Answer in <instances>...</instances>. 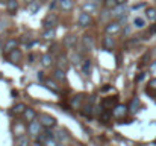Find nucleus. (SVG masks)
<instances>
[{
  "label": "nucleus",
  "mask_w": 156,
  "mask_h": 146,
  "mask_svg": "<svg viewBox=\"0 0 156 146\" xmlns=\"http://www.w3.org/2000/svg\"><path fill=\"white\" fill-rule=\"evenodd\" d=\"M40 122L44 128H52L56 125V119L50 114H40Z\"/></svg>",
  "instance_id": "1"
},
{
  "label": "nucleus",
  "mask_w": 156,
  "mask_h": 146,
  "mask_svg": "<svg viewBox=\"0 0 156 146\" xmlns=\"http://www.w3.org/2000/svg\"><path fill=\"white\" fill-rule=\"evenodd\" d=\"M126 114H127V107H126V105L117 103V105L112 108V116H114L115 119H121V117H124Z\"/></svg>",
  "instance_id": "2"
},
{
  "label": "nucleus",
  "mask_w": 156,
  "mask_h": 146,
  "mask_svg": "<svg viewBox=\"0 0 156 146\" xmlns=\"http://www.w3.org/2000/svg\"><path fill=\"white\" fill-rule=\"evenodd\" d=\"M41 128H43L41 122H35V120H30V122H29V126H27L29 134L34 136V137H37V136L41 133Z\"/></svg>",
  "instance_id": "3"
},
{
  "label": "nucleus",
  "mask_w": 156,
  "mask_h": 146,
  "mask_svg": "<svg viewBox=\"0 0 156 146\" xmlns=\"http://www.w3.org/2000/svg\"><path fill=\"white\" fill-rule=\"evenodd\" d=\"M120 26H121V23H118V21H112V23L106 24L105 31H106L108 35H115V34L120 32Z\"/></svg>",
  "instance_id": "4"
},
{
  "label": "nucleus",
  "mask_w": 156,
  "mask_h": 146,
  "mask_svg": "<svg viewBox=\"0 0 156 146\" xmlns=\"http://www.w3.org/2000/svg\"><path fill=\"white\" fill-rule=\"evenodd\" d=\"M117 103H118V97H117V96L105 97L103 100H102V107H103V108H106V110H112Z\"/></svg>",
  "instance_id": "5"
},
{
  "label": "nucleus",
  "mask_w": 156,
  "mask_h": 146,
  "mask_svg": "<svg viewBox=\"0 0 156 146\" xmlns=\"http://www.w3.org/2000/svg\"><path fill=\"white\" fill-rule=\"evenodd\" d=\"M82 46H83V50H93L94 49V40L91 35H83L82 37Z\"/></svg>",
  "instance_id": "6"
},
{
  "label": "nucleus",
  "mask_w": 156,
  "mask_h": 146,
  "mask_svg": "<svg viewBox=\"0 0 156 146\" xmlns=\"http://www.w3.org/2000/svg\"><path fill=\"white\" fill-rule=\"evenodd\" d=\"M112 17H115V18H121V17H124L126 15V6H124V3H120V6H117V8H112Z\"/></svg>",
  "instance_id": "7"
},
{
  "label": "nucleus",
  "mask_w": 156,
  "mask_h": 146,
  "mask_svg": "<svg viewBox=\"0 0 156 146\" xmlns=\"http://www.w3.org/2000/svg\"><path fill=\"white\" fill-rule=\"evenodd\" d=\"M77 21H79V26H80V28H87V26L91 24V17H90L88 12L83 11V12L79 15V20H77Z\"/></svg>",
  "instance_id": "8"
},
{
  "label": "nucleus",
  "mask_w": 156,
  "mask_h": 146,
  "mask_svg": "<svg viewBox=\"0 0 156 146\" xmlns=\"http://www.w3.org/2000/svg\"><path fill=\"white\" fill-rule=\"evenodd\" d=\"M93 103H94V97H91L90 99V103L82 108V116H85V117H91L93 116V108H94Z\"/></svg>",
  "instance_id": "9"
},
{
  "label": "nucleus",
  "mask_w": 156,
  "mask_h": 146,
  "mask_svg": "<svg viewBox=\"0 0 156 146\" xmlns=\"http://www.w3.org/2000/svg\"><path fill=\"white\" fill-rule=\"evenodd\" d=\"M76 43H77L76 35H67L65 40H64V46L67 49H74L76 47Z\"/></svg>",
  "instance_id": "10"
},
{
  "label": "nucleus",
  "mask_w": 156,
  "mask_h": 146,
  "mask_svg": "<svg viewBox=\"0 0 156 146\" xmlns=\"http://www.w3.org/2000/svg\"><path fill=\"white\" fill-rule=\"evenodd\" d=\"M56 23H58V17H56L55 14H53V15L50 14V15H49L47 18H44V21H43V24H44V28H46V29H49V28H53V26H55Z\"/></svg>",
  "instance_id": "11"
},
{
  "label": "nucleus",
  "mask_w": 156,
  "mask_h": 146,
  "mask_svg": "<svg viewBox=\"0 0 156 146\" xmlns=\"http://www.w3.org/2000/svg\"><path fill=\"white\" fill-rule=\"evenodd\" d=\"M40 8H41V2H40V0H35V2H32V3L27 5V12L37 14V12L40 11Z\"/></svg>",
  "instance_id": "12"
},
{
  "label": "nucleus",
  "mask_w": 156,
  "mask_h": 146,
  "mask_svg": "<svg viewBox=\"0 0 156 146\" xmlns=\"http://www.w3.org/2000/svg\"><path fill=\"white\" fill-rule=\"evenodd\" d=\"M17 46H18V41H17V40H8V41H6V44H5V47H3V52L9 53L11 50L17 49Z\"/></svg>",
  "instance_id": "13"
},
{
  "label": "nucleus",
  "mask_w": 156,
  "mask_h": 146,
  "mask_svg": "<svg viewBox=\"0 0 156 146\" xmlns=\"http://www.w3.org/2000/svg\"><path fill=\"white\" fill-rule=\"evenodd\" d=\"M59 8H61L62 11L68 12V11L73 9V2H71V0H59Z\"/></svg>",
  "instance_id": "14"
},
{
  "label": "nucleus",
  "mask_w": 156,
  "mask_h": 146,
  "mask_svg": "<svg viewBox=\"0 0 156 146\" xmlns=\"http://www.w3.org/2000/svg\"><path fill=\"white\" fill-rule=\"evenodd\" d=\"M20 59H21V52H20L18 49H14V50L9 52V61L17 62V61H20Z\"/></svg>",
  "instance_id": "15"
},
{
  "label": "nucleus",
  "mask_w": 156,
  "mask_h": 146,
  "mask_svg": "<svg viewBox=\"0 0 156 146\" xmlns=\"http://www.w3.org/2000/svg\"><path fill=\"white\" fill-rule=\"evenodd\" d=\"M23 114H24V119H26L27 122L35 120V117H37V113H35V110H32V108H26Z\"/></svg>",
  "instance_id": "16"
},
{
  "label": "nucleus",
  "mask_w": 156,
  "mask_h": 146,
  "mask_svg": "<svg viewBox=\"0 0 156 146\" xmlns=\"http://www.w3.org/2000/svg\"><path fill=\"white\" fill-rule=\"evenodd\" d=\"M6 8H8V12H9V14H15V11L18 9V3H17V0H8Z\"/></svg>",
  "instance_id": "17"
},
{
  "label": "nucleus",
  "mask_w": 156,
  "mask_h": 146,
  "mask_svg": "<svg viewBox=\"0 0 156 146\" xmlns=\"http://www.w3.org/2000/svg\"><path fill=\"white\" fill-rule=\"evenodd\" d=\"M53 76H55V79H58V81L64 82V81H65V70H64V69H59V67H58V69L55 70Z\"/></svg>",
  "instance_id": "18"
},
{
  "label": "nucleus",
  "mask_w": 156,
  "mask_h": 146,
  "mask_svg": "<svg viewBox=\"0 0 156 146\" xmlns=\"http://www.w3.org/2000/svg\"><path fill=\"white\" fill-rule=\"evenodd\" d=\"M52 62H53V58H52V55H50V53H46V55H43V56H41V64H43L44 67H50V66H52Z\"/></svg>",
  "instance_id": "19"
},
{
  "label": "nucleus",
  "mask_w": 156,
  "mask_h": 146,
  "mask_svg": "<svg viewBox=\"0 0 156 146\" xmlns=\"http://www.w3.org/2000/svg\"><path fill=\"white\" fill-rule=\"evenodd\" d=\"M133 26H135L136 29H144V28H146V20H144L143 17H136V18L133 20Z\"/></svg>",
  "instance_id": "20"
},
{
  "label": "nucleus",
  "mask_w": 156,
  "mask_h": 146,
  "mask_svg": "<svg viewBox=\"0 0 156 146\" xmlns=\"http://www.w3.org/2000/svg\"><path fill=\"white\" fill-rule=\"evenodd\" d=\"M24 110H26V105H24V103H17V105L12 108V114H15V116L23 114V113H24Z\"/></svg>",
  "instance_id": "21"
},
{
  "label": "nucleus",
  "mask_w": 156,
  "mask_h": 146,
  "mask_svg": "<svg viewBox=\"0 0 156 146\" xmlns=\"http://www.w3.org/2000/svg\"><path fill=\"white\" fill-rule=\"evenodd\" d=\"M90 70H91V61L90 59H83V66H82V73L85 76L90 75Z\"/></svg>",
  "instance_id": "22"
},
{
  "label": "nucleus",
  "mask_w": 156,
  "mask_h": 146,
  "mask_svg": "<svg viewBox=\"0 0 156 146\" xmlns=\"http://www.w3.org/2000/svg\"><path fill=\"white\" fill-rule=\"evenodd\" d=\"M111 117H112V111H100V122L108 123Z\"/></svg>",
  "instance_id": "23"
},
{
  "label": "nucleus",
  "mask_w": 156,
  "mask_h": 146,
  "mask_svg": "<svg viewBox=\"0 0 156 146\" xmlns=\"http://www.w3.org/2000/svg\"><path fill=\"white\" fill-rule=\"evenodd\" d=\"M83 11L88 12V14H93V12L97 11V6H96V3H85L83 5Z\"/></svg>",
  "instance_id": "24"
},
{
  "label": "nucleus",
  "mask_w": 156,
  "mask_h": 146,
  "mask_svg": "<svg viewBox=\"0 0 156 146\" xmlns=\"http://www.w3.org/2000/svg\"><path fill=\"white\" fill-rule=\"evenodd\" d=\"M114 44H115V41L112 40V37H106L103 40V46L106 50H111V49L114 47Z\"/></svg>",
  "instance_id": "25"
},
{
  "label": "nucleus",
  "mask_w": 156,
  "mask_h": 146,
  "mask_svg": "<svg viewBox=\"0 0 156 146\" xmlns=\"http://www.w3.org/2000/svg\"><path fill=\"white\" fill-rule=\"evenodd\" d=\"M55 35H56V32H55V29H53V28L46 29V32L43 34V37H44L46 40H53V38H55Z\"/></svg>",
  "instance_id": "26"
},
{
  "label": "nucleus",
  "mask_w": 156,
  "mask_h": 146,
  "mask_svg": "<svg viewBox=\"0 0 156 146\" xmlns=\"http://www.w3.org/2000/svg\"><path fill=\"white\" fill-rule=\"evenodd\" d=\"M138 108H140V99H133L132 102H130V107H129V111L130 113H135V111H138Z\"/></svg>",
  "instance_id": "27"
},
{
  "label": "nucleus",
  "mask_w": 156,
  "mask_h": 146,
  "mask_svg": "<svg viewBox=\"0 0 156 146\" xmlns=\"http://www.w3.org/2000/svg\"><path fill=\"white\" fill-rule=\"evenodd\" d=\"M146 15H147V18H149V20L155 21L156 20V9L155 8H149V9L146 11Z\"/></svg>",
  "instance_id": "28"
},
{
  "label": "nucleus",
  "mask_w": 156,
  "mask_h": 146,
  "mask_svg": "<svg viewBox=\"0 0 156 146\" xmlns=\"http://www.w3.org/2000/svg\"><path fill=\"white\" fill-rule=\"evenodd\" d=\"M80 102H82V95H77V96H74L71 99L70 103H71V107H76V108H77V107L80 105Z\"/></svg>",
  "instance_id": "29"
},
{
  "label": "nucleus",
  "mask_w": 156,
  "mask_h": 146,
  "mask_svg": "<svg viewBox=\"0 0 156 146\" xmlns=\"http://www.w3.org/2000/svg\"><path fill=\"white\" fill-rule=\"evenodd\" d=\"M15 143H17V145H27V143H29V139H27V137H24V136L21 134L20 137H17V139H15Z\"/></svg>",
  "instance_id": "30"
},
{
  "label": "nucleus",
  "mask_w": 156,
  "mask_h": 146,
  "mask_svg": "<svg viewBox=\"0 0 156 146\" xmlns=\"http://www.w3.org/2000/svg\"><path fill=\"white\" fill-rule=\"evenodd\" d=\"M46 85H47V88H50V90L55 92V93H58V92H59V88H58L56 82H53V81H46Z\"/></svg>",
  "instance_id": "31"
},
{
  "label": "nucleus",
  "mask_w": 156,
  "mask_h": 146,
  "mask_svg": "<svg viewBox=\"0 0 156 146\" xmlns=\"http://www.w3.org/2000/svg\"><path fill=\"white\" fill-rule=\"evenodd\" d=\"M44 145H47V146H56V145H58V140H56L55 137H49V139L44 142Z\"/></svg>",
  "instance_id": "32"
},
{
  "label": "nucleus",
  "mask_w": 156,
  "mask_h": 146,
  "mask_svg": "<svg viewBox=\"0 0 156 146\" xmlns=\"http://www.w3.org/2000/svg\"><path fill=\"white\" fill-rule=\"evenodd\" d=\"M59 69H64V70L67 69V59H65L64 56L59 58Z\"/></svg>",
  "instance_id": "33"
},
{
  "label": "nucleus",
  "mask_w": 156,
  "mask_h": 146,
  "mask_svg": "<svg viewBox=\"0 0 156 146\" xmlns=\"http://www.w3.org/2000/svg\"><path fill=\"white\" fill-rule=\"evenodd\" d=\"M117 3H118L117 0H106V2H105V5H106L108 8H115Z\"/></svg>",
  "instance_id": "34"
},
{
  "label": "nucleus",
  "mask_w": 156,
  "mask_h": 146,
  "mask_svg": "<svg viewBox=\"0 0 156 146\" xmlns=\"http://www.w3.org/2000/svg\"><path fill=\"white\" fill-rule=\"evenodd\" d=\"M71 59H73V62H74V64H79V62H80V53L73 55V58H71Z\"/></svg>",
  "instance_id": "35"
},
{
  "label": "nucleus",
  "mask_w": 156,
  "mask_h": 146,
  "mask_svg": "<svg viewBox=\"0 0 156 146\" xmlns=\"http://www.w3.org/2000/svg\"><path fill=\"white\" fill-rule=\"evenodd\" d=\"M59 5V0H53L52 3H50V11H53V9H56V6Z\"/></svg>",
  "instance_id": "36"
},
{
  "label": "nucleus",
  "mask_w": 156,
  "mask_h": 146,
  "mask_svg": "<svg viewBox=\"0 0 156 146\" xmlns=\"http://www.w3.org/2000/svg\"><path fill=\"white\" fill-rule=\"evenodd\" d=\"M149 87H150V88H153V90H156V78H153V79L149 82Z\"/></svg>",
  "instance_id": "37"
},
{
  "label": "nucleus",
  "mask_w": 156,
  "mask_h": 146,
  "mask_svg": "<svg viewBox=\"0 0 156 146\" xmlns=\"http://www.w3.org/2000/svg\"><path fill=\"white\" fill-rule=\"evenodd\" d=\"M135 44H138V40H130L126 46H127V47H132V46H135Z\"/></svg>",
  "instance_id": "38"
},
{
  "label": "nucleus",
  "mask_w": 156,
  "mask_h": 146,
  "mask_svg": "<svg viewBox=\"0 0 156 146\" xmlns=\"http://www.w3.org/2000/svg\"><path fill=\"white\" fill-rule=\"evenodd\" d=\"M37 78H38L40 81H44V75H43V72H38V73H37Z\"/></svg>",
  "instance_id": "39"
},
{
  "label": "nucleus",
  "mask_w": 156,
  "mask_h": 146,
  "mask_svg": "<svg viewBox=\"0 0 156 146\" xmlns=\"http://www.w3.org/2000/svg\"><path fill=\"white\" fill-rule=\"evenodd\" d=\"M56 137H59V139H65V137H67V136H65V133H64V131H59V133H58V136H56Z\"/></svg>",
  "instance_id": "40"
},
{
  "label": "nucleus",
  "mask_w": 156,
  "mask_h": 146,
  "mask_svg": "<svg viewBox=\"0 0 156 146\" xmlns=\"http://www.w3.org/2000/svg\"><path fill=\"white\" fill-rule=\"evenodd\" d=\"M144 78H146V75H144V73H141V75H138V76H136V81L140 82V81H143Z\"/></svg>",
  "instance_id": "41"
},
{
  "label": "nucleus",
  "mask_w": 156,
  "mask_h": 146,
  "mask_svg": "<svg viewBox=\"0 0 156 146\" xmlns=\"http://www.w3.org/2000/svg\"><path fill=\"white\" fill-rule=\"evenodd\" d=\"M143 6H144V3H141V5H135L132 9H133V11H136V9H140V8H143Z\"/></svg>",
  "instance_id": "42"
},
{
  "label": "nucleus",
  "mask_w": 156,
  "mask_h": 146,
  "mask_svg": "<svg viewBox=\"0 0 156 146\" xmlns=\"http://www.w3.org/2000/svg\"><path fill=\"white\" fill-rule=\"evenodd\" d=\"M108 90H111V87H109V85H106V87L102 88V92H108Z\"/></svg>",
  "instance_id": "43"
},
{
  "label": "nucleus",
  "mask_w": 156,
  "mask_h": 146,
  "mask_svg": "<svg viewBox=\"0 0 156 146\" xmlns=\"http://www.w3.org/2000/svg\"><path fill=\"white\" fill-rule=\"evenodd\" d=\"M156 32V26H152V29H150V34H155Z\"/></svg>",
  "instance_id": "44"
},
{
  "label": "nucleus",
  "mask_w": 156,
  "mask_h": 146,
  "mask_svg": "<svg viewBox=\"0 0 156 146\" xmlns=\"http://www.w3.org/2000/svg\"><path fill=\"white\" fill-rule=\"evenodd\" d=\"M3 28H5V23H3V21H0V31H2Z\"/></svg>",
  "instance_id": "45"
},
{
  "label": "nucleus",
  "mask_w": 156,
  "mask_h": 146,
  "mask_svg": "<svg viewBox=\"0 0 156 146\" xmlns=\"http://www.w3.org/2000/svg\"><path fill=\"white\" fill-rule=\"evenodd\" d=\"M24 2H26V3L29 5V3H32V2H35V0H24Z\"/></svg>",
  "instance_id": "46"
},
{
  "label": "nucleus",
  "mask_w": 156,
  "mask_h": 146,
  "mask_svg": "<svg viewBox=\"0 0 156 146\" xmlns=\"http://www.w3.org/2000/svg\"><path fill=\"white\" fill-rule=\"evenodd\" d=\"M117 2H118V5L120 3H126V0H117Z\"/></svg>",
  "instance_id": "47"
}]
</instances>
